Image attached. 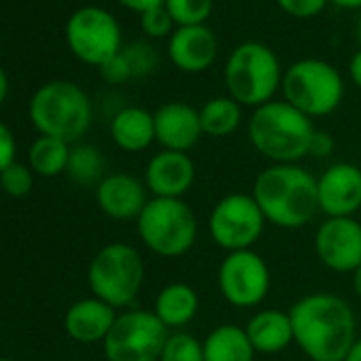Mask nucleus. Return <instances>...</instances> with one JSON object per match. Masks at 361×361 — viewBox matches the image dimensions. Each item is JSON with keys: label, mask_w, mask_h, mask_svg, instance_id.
<instances>
[{"label": "nucleus", "mask_w": 361, "mask_h": 361, "mask_svg": "<svg viewBox=\"0 0 361 361\" xmlns=\"http://www.w3.org/2000/svg\"><path fill=\"white\" fill-rule=\"evenodd\" d=\"M71 142L51 138V136H39L28 151V166L35 174L54 178L66 172L68 157H71Z\"/></svg>", "instance_id": "nucleus-25"}, {"label": "nucleus", "mask_w": 361, "mask_h": 361, "mask_svg": "<svg viewBox=\"0 0 361 361\" xmlns=\"http://www.w3.org/2000/svg\"><path fill=\"white\" fill-rule=\"evenodd\" d=\"M64 37L73 56L96 68L123 49L119 22L113 13L94 5L81 7L68 18Z\"/></svg>", "instance_id": "nucleus-10"}, {"label": "nucleus", "mask_w": 361, "mask_h": 361, "mask_svg": "<svg viewBox=\"0 0 361 361\" xmlns=\"http://www.w3.org/2000/svg\"><path fill=\"white\" fill-rule=\"evenodd\" d=\"M251 196L268 224L300 230L319 213L317 176L300 164H270L253 183Z\"/></svg>", "instance_id": "nucleus-2"}, {"label": "nucleus", "mask_w": 361, "mask_h": 361, "mask_svg": "<svg viewBox=\"0 0 361 361\" xmlns=\"http://www.w3.org/2000/svg\"><path fill=\"white\" fill-rule=\"evenodd\" d=\"M159 361H204L202 340H198L185 329L170 331L161 348Z\"/></svg>", "instance_id": "nucleus-27"}, {"label": "nucleus", "mask_w": 361, "mask_h": 361, "mask_svg": "<svg viewBox=\"0 0 361 361\" xmlns=\"http://www.w3.org/2000/svg\"><path fill=\"white\" fill-rule=\"evenodd\" d=\"M200 310V295L190 283H168L164 285L153 302L155 317L170 329L178 331L185 329Z\"/></svg>", "instance_id": "nucleus-20"}, {"label": "nucleus", "mask_w": 361, "mask_h": 361, "mask_svg": "<svg viewBox=\"0 0 361 361\" xmlns=\"http://www.w3.org/2000/svg\"><path fill=\"white\" fill-rule=\"evenodd\" d=\"M355 35H357V41L361 43V13L357 18V24H355Z\"/></svg>", "instance_id": "nucleus-42"}, {"label": "nucleus", "mask_w": 361, "mask_h": 361, "mask_svg": "<svg viewBox=\"0 0 361 361\" xmlns=\"http://www.w3.org/2000/svg\"><path fill=\"white\" fill-rule=\"evenodd\" d=\"M204 361H255V348L245 331L236 323L217 325L202 340Z\"/></svg>", "instance_id": "nucleus-23"}, {"label": "nucleus", "mask_w": 361, "mask_h": 361, "mask_svg": "<svg viewBox=\"0 0 361 361\" xmlns=\"http://www.w3.org/2000/svg\"><path fill=\"white\" fill-rule=\"evenodd\" d=\"M35 185V172L26 164H11L7 170L0 172V190L11 198H24L32 192Z\"/></svg>", "instance_id": "nucleus-29"}, {"label": "nucleus", "mask_w": 361, "mask_h": 361, "mask_svg": "<svg viewBox=\"0 0 361 361\" xmlns=\"http://www.w3.org/2000/svg\"><path fill=\"white\" fill-rule=\"evenodd\" d=\"M98 71H100L102 79L106 83H111V85H121V83L134 79L132 77V71H130V64H128V60L123 58L121 51L115 58H111L109 62H104Z\"/></svg>", "instance_id": "nucleus-33"}, {"label": "nucleus", "mask_w": 361, "mask_h": 361, "mask_svg": "<svg viewBox=\"0 0 361 361\" xmlns=\"http://www.w3.org/2000/svg\"><path fill=\"white\" fill-rule=\"evenodd\" d=\"M245 331L255 353L262 355H276L293 344V327H291L289 310L287 312L276 308L257 310L245 325Z\"/></svg>", "instance_id": "nucleus-21"}, {"label": "nucleus", "mask_w": 361, "mask_h": 361, "mask_svg": "<svg viewBox=\"0 0 361 361\" xmlns=\"http://www.w3.org/2000/svg\"><path fill=\"white\" fill-rule=\"evenodd\" d=\"M28 115L41 136L75 142L92 126V100L77 83L56 79L32 94Z\"/></svg>", "instance_id": "nucleus-4"}, {"label": "nucleus", "mask_w": 361, "mask_h": 361, "mask_svg": "<svg viewBox=\"0 0 361 361\" xmlns=\"http://www.w3.org/2000/svg\"><path fill=\"white\" fill-rule=\"evenodd\" d=\"M140 243L157 257L185 255L198 240V217L183 198H151L136 219Z\"/></svg>", "instance_id": "nucleus-5"}, {"label": "nucleus", "mask_w": 361, "mask_h": 361, "mask_svg": "<svg viewBox=\"0 0 361 361\" xmlns=\"http://www.w3.org/2000/svg\"><path fill=\"white\" fill-rule=\"evenodd\" d=\"M115 319L117 308L92 295L71 304V308L64 314V329L75 342L81 344L104 342Z\"/></svg>", "instance_id": "nucleus-19"}, {"label": "nucleus", "mask_w": 361, "mask_h": 361, "mask_svg": "<svg viewBox=\"0 0 361 361\" xmlns=\"http://www.w3.org/2000/svg\"><path fill=\"white\" fill-rule=\"evenodd\" d=\"M147 188L145 180L136 178L128 172H113L106 174L96 185V202L98 209L117 221L138 219L142 209L147 207Z\"/></svg>", "instance_id": "nucleus-16"}, {"label": "nucleus", "mask_w": 361, "mask_h": 361, "mask_svg": "<svg viewBox=\"0 0 361 361\" xmlns=\"http://www.w3.org/2000/svg\"><path fill=\"white\" fill-rule=\"evenodd\" d=\"M344 361H361V336H357V340L350 344V348H348Z\"/></svg>", "instance_id": "nucleus-39"}, {"label": "nucleus", "mask_w": 361, "mask_h": 361, "mask_svg": "<svg viewBox=\"0 0 361 361\" xmlns=\"http://www.w3.org/2000/svg\"><path fill=\"white\" fill-rule=\"evenodd\" d=\"M7 96H9V77H7L5 68L0 66V106H3Z\"/></svg>", "instance_id": "nucleus-38"}, {"label": "nucleus", "mask_w": 361, "mask_h": 361, "mask_svg": "<svg viewBox=\"0 0 361 361\" xmlns=\"http://www.w3.org/2000/svg\"><path fill=\"white\" fill-rule=\"evenodd\" d=\"M331 3L342 9H361V0H331Z\"/></svg>", "instance_id": "nucleus-40"}, {"label": "nucleus", "mask_w": 361, "mask_h": 361, "mask_svg": "<svg viewBox=\"0 0 361 361\" xmlns=\"http://www.w3.org/2000/svg\"><path fill=\"white\" fill-rule=\"evenodd\" d=\"M319 262L338 274H353L361 266V224L355 217H327L314 232Z\"/></svg>", "instance_id": "nucleus-13"}, {"label": "nucleus", "mask_w": 361, "mask_h": 361, "mask_svg": "<svg viewBox=\"0 0 361 361\" xmlns=\"http://www.w3.org/2000/svg\"><path fill=\"white\" fill-rule=\"evenodd\" d=\"M168 58L183 73H202L217 58V37L207 26L176 28L168 39Z\"/></svg>", "instance_id": "nucleus-18"}, {"label": "nucleus", "mask_w": 361, "mask_h": 361, "mask_svg": "<svg viewBox=\"0 0 361 361\" xmlns=\"http://www.w3.org/2000/svg\"><path fill=\"white\" fill-rule=\"evenodd\" d=\"M281 90L285 100L310 119L334 113L344 98V81L340 73L317 58L291 64L283 73Z\"/></svg>", "instance_id": "nucleus-8"}, {"label": "nucleus", "mask_w": 361, "mask_h": 361, "mask_svg": "<svg viewBox=\"0 0 361 361\" xmlns=\"http://www.w3.org/2000/svg\"><path fill=\"white\" fill-rule=\"evenodd\" d=\"M266 217L251 194H228L211 211L209 234L211 240L226 253L247 251L262 238Z\"/></svg>", "instance_id": "nucleus-11"}, {"label": "nucleus", "mask_w": 361, "mask_h": 361, "mask_svg": "<svg viewBox=\"0 0 361 361\" xmlns=\"http://www.w3.org/2000/svg\"><path fill=\"white\" fill-rule=\"evenodd\" d=\"M0 361H13V359H7V357H3V359H0Z\"/></svg>", "instance_id": "nucleus-43"}, {"label": "nucleus", "mask_w": 361, "mask_h": 361, "mask_svg": "<svg viewBox=\"0 0 361 361\" xmlns=\"http://www.w3.org/2000/svg\"><path fill=\"white\" fill-rule=\"evenodd\" d=\"M319 213L325 217H355L361 211V168L338 161L317 176Z\"/></svg>", "instance_id": "nucleus-14"}, {"label": "nucleus", "mask_w": 361, "mask_h": 361, "mask_svg": "<svg viewBox=\"0 0 361 361\" xmlns=\"http://www.w3.org/2000/svg\"><path fill=\"white\" fill-rule=\"evenodd\" d=\"M217 285L230 306L255 308L268 298L272 285L270 266L253 249L226 253L217 270Z\"/></svg>", "instance_id": "nucleus-12"}, {"label": "nucleus", "mask_w": 361, "mask_h": 361, "mask_svg": "<svg viewBox=\"0 0 361 361\" xmlns=\"http://www.w3.org/2000/svg\"><path fill=\"white\" fill-rule=\"evenodd\" d=\"M164 7L178 28L204 26L213 11V0H166Z\"/></svg>", "instance_id": "nucleus-28"}, {"label": "nucleus", "mask_w": 361, "mask_h": 361, "mask_svg": "<svg viewBox=\"0 0 361 361\" xmlns=\"http://www.w3.org/2000/svg\"><path fill=\"white\" fill-rule=\"evenodd\" d=\"M170 329L153 310L130 308L117 314L102 342L106 361H159Z\"/></svg>", "instance_id": "nucleus-9"}, {"label": "nucleus", "mask_w": 361, "mask_h": 361, "mask_svg": "<svg viewBox=\"0 0 361 361\" xmlns=\"http://www.w3.org/2000/svg\"><path fill=\"white\" fill-rule=\"evenodd\" d=\"M200 123L202 132L213 138H226L240 128L243 121V106L232 96H217L202 104Z\"/></svg>", "instance_id": "nucleus-24"}, {"label": "nucleus", "mask_w": 361, "mask_h": 361, "mask_svg": "<svg viewBox=\"0 0 361 361\" xmlns=\"http://www.w3.org/2000/svg\"><path fill=\"white\" fill-rule=\"evenodd\" d=\"M283 83V73L274 51L262 43L238 45L226 62V85L240 106H262L270 102Z\"/></svg>", "instance_id": "nucleus-7"}, {"label": "nucleus", "mask_w": 361, "mask_h": 361, "mask_svg": "<svg viewBox=\"0 0 361 361\" xmlns=\"http://www.w3.org/2000/svg\"><path fill=\"white\" fill-rule=\"evenodd\" d=\"M155 142L168 151L190 153L202 138L200 113L185 102H166L153 113Z\"/></svg>", "instance_id": "nucleus-17"}, {"label": "nucleus", "mask_w": 361, "mask_h": 361, "mask_svg": "<svg viewBox=\"0 0 361 361\" xmlns=\"http://www.w3.org/2000/svg\"><path fill=\"white\" fill-rule=\"evenodd\" d=\"M314 130L312 119L287 100L257 106L247 126L253 149L272 164H300L310 151Z\"/></svg>", "instance_id": "nucleus-3"}, {"label": "nucleus", "mask_w": 361, "mask_h": 361, "mask_svg": "<svg viewBox=\"0 0 361 361\" xmlns=\"http://www.w3.org/2000/svg\"><path fill=\"white\" fill-rule=\"evenodd\" d=\"M293 344L310 361H344L357 340V321L350 304L336 293L314 291L291 308Z\"/></svg>", "instance_id": "nucleus-1"}, {"label": "nucleus", "mask_w": 361, "mask_h": 361, "mask_svg": "<svg viewBox=\"0 0 361 361\" xmlns=\"http://www.w3.org/2000/svg\"><path fill=\"white\" fill-rule=\"evenodd\" d=\"M142 180L153 198H183L196 180V164L190 153L161 149L147 161Z\"/></svg>", "instance_id": "nucleus-15"}, {"label": "nucleus", "mask_w": 361, "mask_h": 361, "mask_svg": "<svg viewBox=\"0 0 361 361\" xmlns=\"http://www.w3.org/2000/svg\"><path fill=\"white\" fill-rule=\"evenodd\" d=\"M276 3L287 16L308 20V18H317L329 0H276Z\"/></svg>", "instance_id": "nucleus-32"}, {"label": "nucleus", "mask_w": 361, "mask_h": 361, "mask_svg": "<svg viewBox=\"0 0 361 361\" xmlns=\"http://www.w3.org/2000/svg\"><path fill=\"white\" fill-rule=\"evenodd\" d=\"M140 26H142V32L151 39H161V37H168L172 35V18L170 13L166 11V7H155L151 11H145L140 16Z\"/></svg>", "instance_id": "nucleus-31"}, {"label": "nucleus", "mask_w": 361, "mask_h": 361, "mask_svg": "<svg viewBox=\"0 0 361 361\" xmlns=\"http://www.w3.org/2000/svg\"><path fill=\"white\" fill-rule=\"evenodd\" d=\"M336 149V142H334V136L329 132H323V130H314L312 134V140H310V151L308 155L312 157H329Z\"/></svg>", "instance_id": "nucleus-35"}, {"label": "nucleus", "mask_w": 361, "mask_h": 361, "mask_svg": "<svg viewBox=\"0 0 361 361\" xmlns=\"http://www.w3.org/2000/svg\"><path fill=\"white\" fill-rule=\"evenodd\" d=\"M121 54H123V58L130 64L132 77H147L157 66V54H155V49L151 45L142 43V41L123 47Z\"/></svg>", "instance_id": "nucleus-30"}, {"label": "nucleus", "mask_w": 361, "mask_h": 361, "mask_svg": "<svg viewBox=\"0 0 361 361\" xmlns=\"http://www.w3.org/2000/svg\"><path fill=\"white\" fill-rule=\"evenodd\" d=\"M145 283V262L128 243L104 245L87 266V285L94 298L113 308H128L136 302Z\"/></svg>", "instance_id": "nucleus-6"}, {"label": "nucleus", "mask_w": 361, "mask_h": 361, "mask_svg": "<svg viewBox=\"0 0 361 361\" xmlns=\"http://www.w3.org/2000/svg\"><path fill=\"white\" fill-rule=\"evenodd\" d=\"M348 75H350V81L361 90V49L350 58V64H348Z\"/></svg>", "instance_id": "nucleus-37"}, {"label": "nucleus", "mask_w": 361, "mask_h": 361, "mask_svg": "<svg viewBox=\"0 0 361 361\" xmlns=\"http://www.w3.org/2000/svg\"><path fill=\"white\" fill-rule=\"evenodd\" d=\"M113 142L128 153H140L155 142L153 113L142 106H126L115 113L111 121Z\"/></svg>", "instance_id": "nucleus-22"}, {"label": "nucleus", "mask_w": 361, "mask_h": 361, "mask_svg": "<svg viewBox=\"0 0 361 361\" xmlns=\"http://www.w3.org/2000/svg\"><path fill=\"white\" fill-rule=\"evenodd\" d=\"M353 291L361 300V266L353 272Z\"/></svg>", "instance_id": "nucleus-41"}, {"label": "nucleus", "mask_w": 361, "mask_h": 361, "mask_svg": "<svg viewBox=\"0 0 361 361\" xmlns=\"http://www.w3.org/2000/svg\"><path fill=\"white\" fill-rule=\"evenodd\" d=\"M119 3L126 7V9H130V11H136V13H145V11H151V9H155V7H161L166 0H119Z\"/></svg>", "instance_id": "nucleus-36"}, {"label": "nucleus", "mask_w": 361, "mask_h": 361, "mask_svg": "<svg viewBox=\"0 0 361 361\" xmlns=\"http://www.w3.org/2000/svg\"><path fill=\"white\" fill-rule=\"evenodd\" d=\"M66 174L81 185L100 183L104 178V157L92 145H77L71 149Z\"/></svg>", "instance_id": "nucleus-26"}, {"label": "nucleus", "mask_w": 361, "mask_h": 361, "mask_svg": "<svg viewBox=\"0 0 361 361\" xmlns=\"http://www.w3.org/2000/svg\"><path fill=\"white\" fill-rule=\"evenodd\" d=\"M18 155V142L7 123L0 121V172L7 170L11 164H16Z\"/></svg>", "instance_id": "nucleus-34"}]
</instances>
